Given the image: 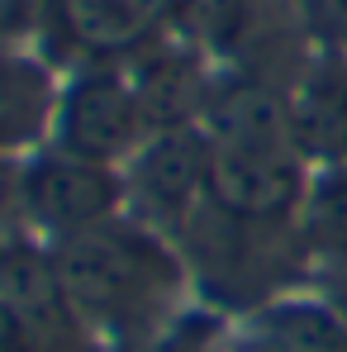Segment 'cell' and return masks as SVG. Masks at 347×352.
Segmentation results:
<instances>
[{"label":"cell","instance_id":"6da1fadb","mask_svg":"<svg viewBox=\"0 0 347 352\" xmlns=\"http://www.w3.org/2000/svg\"><path fill=\"white\" fill-rule=\"evenodd\" d=\"M53 262L62 272L76 319L105 333L148 329L181 286V267L172 248L157 238V229L124 214L100 229L58 238Z\"/></svg>","mask_w":347,"mask_h":352},{"label":"cell","instance_id":"7a4b0ae2","mask_svg":"<svg viewBox=\"0 0 347 352\" xmlns=\"http://www.w3.org/2000/svg\"><path fill=\"white\" fill-rule=\"evenodd\" d=\"M153 138V119L143 110L128 72L119 67H86L58 91L53 110V148L119 167L133 162V153Z\"/></svg>","mask_w":347,"mask_h":352},{"label":"cell","instance_id":"3957f363","mask_svg":"<svg viewBox=\"0 0 347 352\" xmlns=\"http://www.w3.org/2000/svg\"><path fill=\"white\" fill-rule=\"evenodd\" d=\"M124 200H128V186H124L119 167H100V162L71 157L62 148L38 153L19 172V210L38 229H48L53 243L119 219Z\"/></svg>","mask_w":347,"mask_h":352},{"label":"cell","instance_id":"277c9868","mask_svg":"<svg viewBox=\"0 0 347 352\" xmlns=\"http://www.w3.org/2000/svg\"><path fill=\"white\" fill-rule=\"evenodd\" d=\"M210 162L214 143L205 124L153 129V138L128 162V195L143 210V224H186L200 205H210Z\"/></svg>","mask_w":347,"mask_h":352},{"label":"cell","instance_id":"5b68a950","mask_svg":"<svg viewBox=\"0 0 347 352\" xmlns=\"http://www.w3.org/2000/svg\"><path fill=\"white\" fill-rule=\"evenodd\" d=\"M309 186L300 148H219L210 162V210L229 224H281L295 219Z\"/></svg>","mask_w":347,"mask_h":352},{"label":"cell","instance_id":"8992f818","mask_svg":"<svg viewBox=\"0 0 347 352\" xmlns=\"http://www.w3.org/2000/svg\"><path fill=\"white\" fill-rule=\"evenodd\" d=\"M0 300L14 309L34 348H62L76 333V309L67 300L62 272L53 262V248L34 243H0Z\"/></svg>","mask_w":347,"mask_h":352},{"label":"cell","instance_id":"52a82bcc","mask_svg":"<svg viewBox=\"0 0 347 352\" xmlns=\"http://www.w3.org/2000/svg\"><path fill=\"white\" fill-rule=\"evenodd\" d=\"M128 81L153 119V129L176 124H200L214 86L200 72V53L186 48L181 38H148L143 48L128 53Z\"/></svg>","mask_w":347,"mask_h":352},{"label":"cell","instance_id":"ba28073f","mask_svg":"<svg viewBox=\"0 0 347 352\" xmlns=\"http://www.w3.org/2000/svg\"><path fill=\"white\" fill-rule=\"evenodd\" d=\"M205 133L219 148H300L295 143V119L290 96L271 91L267 81L238 76L214 81V96L205 105Z\"/></svg>","mask_w":347,"mask_h":352},{"label":"cell","instance_id":"9c48e42d","mask_svg":"<svg viewBox=\"0 0 347 352\" xmlns=\"http://www.w3.org/2000/svg\"><path fill=\"white\" fill-rule=\"evenodd\" d=\"M67 38L96 58H128L162 29V0H48Z\"/></svg>","mask_w":347,"mask_h":352},{"label":"cell","instance_id":"30bf717a","mask_svg":"<svg viewBox=\"0 0 347 352\" xmlns=\"http://www.w3.org/2000/svg\"><path fill=\"white\" fill-rule=\"evenodd\" d=\"M295 119V143L304 162L333 167L347 162V67L343 62H319L304 72V81L290 96Z\"/></svg>","mask_w":347,"mask_h":352},{"label":"cell","instance_id":"8fae6325","mask_svg":"<svg viewBox=\"0 0 347 352\" xmlns=\"http://www.w3.org/2000/svg\"><path fill=\"white\" fill-rule=\"evenodd\" d=\"M53 110H58V86L48 67L0 48V153L29 148L34 138L53 133Z\"/></svg>","mask_w":347,"mask_h":352},{"label":"cell","instance_id":"7c38bea8","mask_svg":"<svg viewBox=\"0 0 347 352\" xmlns=\"http://www.w3.org/2000/svg\"><path fill=\"white\" fill-rule=\"evenodd\" d=\"M295 234L314 262H324V272L347 267V162L319 167L309 176L295 210Z\"/></svg>","mask_w":347,"mask_h":352},{"label":"cell","instance_id":"4fadbf2b","mask_svg":"<svg viewBox=\"0 0 347 352\" xmlns=\"http://www.w3.org/2000/svg\"><path fill=\"white\" fill-rule=\"evenodd\" d=\"M252 338L276 352H347V319L328 300H281L252 319Z\"/></svg>","mask_w":347,"mask_h":352},{"label":"cell","instance_id":"5bb4252c","mask_svg":"<svg viewBox=\"0 0 347 352\" xmlns=\"http://www.w3.org/2000/svg\"><path fill=\"white\" fill-rule=\"evenodd\" d=\"M162 24L195 53H229L247 29V0H162Z\"/></svg>","mask_w":347,"mask_h":352},{"label":"cell","instance_id":"9a60e30c","mask_svg":"<svg viewBox=\"0 0 347 352\" xmlns=\"http://www.w3.org/2000/svg\"><path fill=\"white\" fill-rule=\"evenodd\" d=\"M0 352H34V338L24 333V324L14 319L5 300H0Z\"/></svg>","mask_w":347,"mask_h":352},{"label":"cell","instance_id":"2e32d148","mask_svg":"<svg viewBox=\"0 0 347 352\" xmlns=\"http://www.w3.org/2000/svg\"><path fill=\"white\" fill-rule=\"evenodd\" d=\"M19 205V172L10 162V153H0V219Z\"/></svg>","mask_w":347,"mask_h":352},{"label":"cell","instance_id":"e0dca14e","mask_svg":"<svg viewBox=\"0 0 347 352\" xmlns=\"http://www.w3.org/2000/svg\"><path fill=\"white\" fill-rule=\"evenodd\" d=\"M324 300L338 309L347 319V267H333V272H324Z\"/></svg>","mask_w":347,"mask_h":352},{"label":"cell","instance_id":"ac0fdd59","mask_svg":"<svg viewBox=\"0 0 347 352\" xmlns=\"http://www.w3.org/2000/svg\"><path fill=\"white\" fill-rule=\"evenodd\" d=\"M24 5H29V0H0V34L19 24V14H24Z\"/></svg>","mask_w":347,"mask_h":352},{"label":"cell","instance_id":"d6986e66","mask_svg":"<svg viewBox=\"0 0 347 352\" xmlns=\"http://www.w3.org/2000/svg\"><path fill=\"white\" fill-rule=\"evenodd\" d=\"M238 352H276V348H267L262 338H252V333H247V338H243V348H238Z\"/></svg>","mask_w":347,"mask_h":352}]
</instances>
